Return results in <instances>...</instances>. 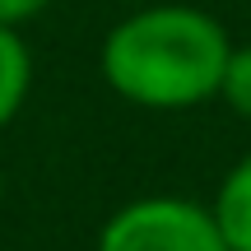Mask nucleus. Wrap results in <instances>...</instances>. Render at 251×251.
Returning a JSON list of instances; mask_svg holds the SVG:
<instances>
[{"label": "nucleus", "mask_w": 251, "mask_h": 251, "mask_svg": "<svg viewBox=\"0 0 251 251\" xmlns=\"http://www.w3.org/2000/svg\"><path fill=\"white\" fill-rule=\"evenodd\" d=\"M98 251H228V242L205 205L149 196L107 219Z\"/></svg>", "instance_id": "f03ea898"}, {"label": "nucleus", "mask_w": 251, "mask_h": 251, "mask_svg": "<svg viewBox=\"0 0 251 251\" xmlns=\"http://www.w3.org/2000/svg\"><path fill=\"white\" fill-rule=\"evenodd\" d=\"M51 0H0V28H14L19 19H33L37 9H47Z\"/></svg>", "instance_id": "423d86ee"}, {"label": "nucleus", "mask_w": 251, "mask_h": 251, "mask_svg": "<svg viewBox=\"0 0 251 251\" xmlns=\"http://www.w3.org/2000/svg\"><path fill=\"white\" fill-rule=\"evenodd\" d=\"M219 93L228 98V107H233L237 117L251 121V47H242V51H228V65H224V84H219Z\"/></svg>", "instance_id": "39448f33"}, {"label": "nucleus", "mask_w": 251, "mask_h": 251, "mask_svg": "<svg viewBox=\"0 0 251 251\" xmlns=\"http://www.w3.org/2000/svg\"><path fill=\"white\" fill-rule=\"evenodd\" d=\"M209 214H214V224H219V233H224L228 251H251V158H242L224 177L219 200H214Z\"/></svg>", "instance_id": "7ed1b4c3"}, {"label": "nucleus", "mask_w": 251, "mask_h": 251, "mask_svg": "<svg viewBox=\"0 0 251 251\" xmlns=\"http://www.w3.org/2000/svg\"><path fill=\"white\" fill-rule=\"evenodd\" d=\"M228 33L191 5H149L102 42V75L140 107H196L219 93Z\"/></svg>", "instance_id": "f257e3e1"}, {"label": "nucleus", "mask_w": 251, "mask_h": 251, "mask_svg": "<svg viewBox=\"0 0 251 251\" xmlns=\"http://www.w3.org/2000/svg\"><path fill=\"white\" fill-rule=\"evenodd\" d=\"M28 79H33V61L28 47L14 28H0V126L14 121V112L28 98Z\"/></svg>", "instance_id": "20e7f679"}]
</instances>
